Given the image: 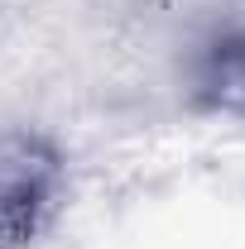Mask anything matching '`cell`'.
Listing matches in <instances>:
<instances>
[{"label": "cell", "instance_id": "6da1fadb", "mask_svg": "<svg viewBox=\"0 0 245 249\" xmlns=\"http://www.w3.org/2000/svg\"><path fill=\"white\" fill-rule=\"evenodd\" d=\"M62 163L39 134L0 139V249H29L58 211Z\"/></svg>", "mask_w": 245, "mask_h": 249}, {"label": "cell", "instance_id": "7a4b0ae2", "mask_svg": "<svg viewBox=\"0 0 245 249\" xmlns=\"http://www.w3.org/2000/svg\"><path fill=\"white\" fill-rule=\"evenodd\" d=\"M192 91L216 115L245 120V29H221L192 62Z\"/></svg>", "mask_w": 245, "mask_h": 249}]
</instances>
